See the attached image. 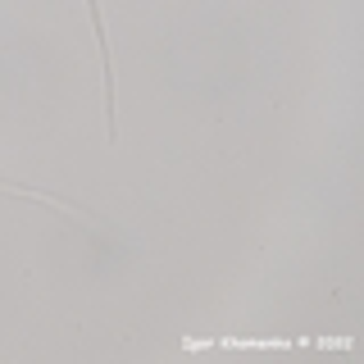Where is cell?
<instances>
[{
	"label": "cell",
	"instance_id": "6da1fadb",
	"mask_svg": "<svg viewBox=\"0 0 364 364\" xmlns=\"http://www.w3.org/2000/svg\"><path fill=\"white\" fill-rule=\"evenodd\" d=\"M91 5V28H96V41H100V68H105V123H109V146L119 141V123H114V55H109V32H105V18H100V0H87Z\"/></svg>",
	"mask_w": 364,
	"mask_h": 364
}]
</instances>
